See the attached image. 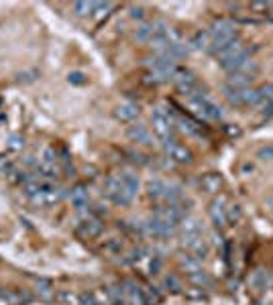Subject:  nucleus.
<instances>
[{
	"label": "nucleus",
	"instance_id": "6",
	"mask_svg": "<svg viewBox=\"0 0 273 305\" xmlns=\"http://www.w3.org/2000/svg\"><path fill=\"white\" fill-rule=\"evenodd\" d=\"M126 134H128V138H130L132 142H139V144H145V146H151V144H153L151 132H149L147 126H143V124H134V126H130Z\"/></svg>",
	"mask_w": 273,
	"mask_h": 305
},
{
	"label": "nucleus",
	"instance_id": "30",
	"mask_svg": "<svg viewBox=\"0 0 273 305\" xmlns=\"http://www.w3.org/2000/svg\"><path fill=\"white\" fill-rule=\"evenodd\" d=\"M165 285H167V287H174V291L180 289V281H178L176 277H167V279H165Z\"/></svg>",
	"mask_w": 273,
	"mask_h": 305
},
{
	"label": "nucleus",
	"instance_id": "8",
	"mask_svg": "<svg viewBox=\"0 0 273 305\" xmlns=\"http://www.w3.org/2000/svg\"><path fill=\"white\" fill-rule=\"evenodd\" d=\"M114 116L120 120V122H130L139 116V106L132 104V102H122L116 110H114Z\"/></svg>",
	"mask_w": 273,
	"mask_h": 305
},
{
	"label": "nucleus",
	"instance_id": "12",
	"mask_svg": "<svg viewBox=\"0 0 273 305\" xmlns=\"http://www.w3.org/2000/svg\"><path fill=\"white\" fill-rule=\"evenodd\" d=\"M29 301L27 295L17 293V291H0V305H23Z\"/></svg>",
	"mask_w": 273,
	"mask_h": 305
},
{
	"label": "nucleus",
	"instance_id": "16",
	"mask_svg": "<svg viewBox=\"0 0 273 305\" xmlns=\"http://www.w3.org/2000/svg\"><path fill=\"white\" fill-rule=\"evenodd\" d=\"M70 198H72V204H74L78 210H84V208L88 206V202H90V198H88V192H86L82 185H78L76 189H72Z\"/></svg>",
	"mask_w": 273,
	"mask_h": 305
},
{
	"label": "nucleus",
	"instance_id": "11",
	"mask_svg": "<svg viewBox=\"0 0 273 305\" xmlns=\"http://www.w3.org/2000/svg\"><path fill=\"white\" fill-rule=\"evenodd\" d=\"M147 194H149V198L155 200V202L165 200V196H167V183H163L161 179H151V181L147 183Z\"/></svg>",
	"mask_w": 273,
	"mask_h": 305
},
{
	"label": "nucleus",
	"instance_id": "32",
	"mask_svg": "<svg viewBox=\"0 0 273 305\" xmlns=\"http://www.w3.org/2000/svg\"><path fill=\"white\" fill-rule=\"evenodd\" d=\"M269 5L267 3H251V11H267Z\"/></svg>",
	"mask_w": 273,
	"mask_h": 305
},
{
	"label": "nucleus",
	"instance_id": "9",
	"mask_svg": "<svg viewBox=\"0 0 273 305\" xmlns=\"http://www.w3.org/2000/svg\"><path fill=\"white\" fill-rule=\"evenodd\" d=\"M78 232L86 238H96L100 232H102V222L98 218H88L84 220L80 226H78Z\"/></svg>",
	"mask_w": 273,
	"mask_h": 305
},
{
	"label": "nucleus",
	"instance_id": "23",
	"mask_svg": "<svg viewBox=\"0 0 273 305\" xmlns=\"http://www.w3.org/2000/svg\"><path fill=\"white\" fill-rule=\"evenodd\" d=\"M37 293H39V297L41 299H45V301H49V299H53V289H51V285L47 283V281H39V285H37Z\"/></svg>",
	"mask_w": 273,
	"mask_h": 305
},
{
	"label": "nucleus",
	"instance_id": "3",
	"mask_svg": "<svg viewBox=\"0 0 273 305\" xmlns=\"http://www.w3.org/2000/svg\"><path fill=\"white\" fill-rule=\"evenodd\" d=\"M226 98L234 106H257L259 104V92L251 88H230L226 86Z\"/></svg>",
	"mask_w": 273,
	"mask_h": 305
},
{
	"label": "nucleus",
	"instance_id": "1",
	"mask_svg": "<svg viewBox=\"0 0 273 305\" xmlns=\"http://www.w3.org/2000/svg\"><path fill=\"white\" fill-rule=\"evenodd\" d=\"M188 104L204 120H218V118H222V108L218 104H214L206 94H196V96L188 98Z\"/></svg>",
	"mask_w": 273,
	"mask_h": 305
},
{
	"label": "nucleus",
	"instance_id": "7",
	"mask_svg": "<svg viewBox=\"0 0 273 305\" xmlns=\"http://www.w3.org/2000/svg\"><path fill=\"white\" fill-rule=\"evenodd\" d=\"M210 218H212V222L218 226V228H222V226H226V208H224V198H218V200H214L212 204H210Z\"/></svg>",
	"mask_w": 273,
	"mask_h": 305
},
{
	"label": "nucleus",
	"instance_id": "28",
	"mask_svg": "<svg viewBox=\"0 0 273 305\" xmlns=\"http://www.w3.org/2000/svg\"><path fill=\"white\" fill-rule=\"evenodd\" d=\"M241 218V210H238V206H234V204H230L228 208H226V220H238Z\"/></svg>",
	"mask_w": 273,
	"mask_h": 305
},
{
	"label": "nucleus",
	"instance_id": "15",
	"mask_svg": "<svg viewBox=\"0 0 273 305\" xmlns=\"http://www.w3.org/2000/svg\"><path fill=\"white\" fill-rule=\"evenodd\" d=\"M202 187H204V192H206V194H216V192L222 187V179H220V175H216V173H208V175H204V177H202Z\"/></svg>",
	"mask_w": 273,
	"mask_h": 305
},
{
	"label": "nucleus",
	"instance_id": "17",
	"mask_svg": "<svg viewBox=\"0 0 273 305\" xmlns=\"http://www.w3.org/2000/svg\"><path fill=\"white\" fill-rule=\"evenodd\" d=\"M118 179H120V183L130 192V194H134L136 196V192H139V177L136 175H132V173H120V175H116Z\"/></svg>",
	"mask_w": 273,
	"mask_h": 305
},
{
	"label": "nucleus",
	"instance_id": "4",
	"mask_svg": "<svg viewBox=\"0 0 273 305\" xmlns=\"http://www.w3.org/2000/svg\"><path fill=\"white\" fill-rule=\"evenodd\" d=\"M174 82H176V88H178L184 96H188V98H192V96L200 94L198 80H196L190 71H186V69H178V71H176V75H174Z\"/></svg>",
	"mask_w": 273,
	"mask_h": 305
},
{
	"label": "nucleus",
	"instance_id": "13",
	"mask_svg": "<svg viewBox=\"0 0 273 305\" xmlns=\"http://www.w3.org/2000/svg\"><path fill=\"white\" fill-rule=\"evenodd\" d=\"M190 47L192 49H198V51H208L212 47V39H210V33L204 31V33H196L190 41Z\"/></svg>",
	"mask_w": 273,
	"mask_h": 305
},
{
	"label": "nucleus",
	"instance_id": "5",
	"mask_svg": "<svg viewBox=\"0 0 273 305\" xmlns=\"http://www.w3.org/2000/svg\"><path fill=\"white\" fill-rule=\"evenodd\" d=\"M163 146H165V150H167V155H169L172 161H176V163H180V165L192 163V150H190L188 146H184V144H180V142H176V140H169V142H165Z\"/></svg>",
	"mask_w": 273,
	"mask_h": 305
},
{
	"label": "nucleus",
	"instance_id": "25",
	"mask_svg": "<svg viewBox=\"0 0 273 305\" xmlns=\"http://www.w3.org/2000/svg\"><path fill=\"white\" fill-rule=\"evenodd\" d=\"M7 146H9V150H21V148L25 146V140H23V136L13 134V136L9 138V142H7Z\"/></svg>",
	"mask_w": 273,
	"mask_h": 305
},
{
	"label": "nucleus",
	"instance_id": "10",
	"mask_svg": "<svg viewBox=\"0 0 273 305\" xmlns=\"http://www.w3.org/2000/svg\"><path fill=\"white\" fill-rule=\"evenodd\" d=\"M174 230L176 228H169V226H165L163 222H159L155 218H151V220L145 222V232L151 234V236H169Z\"/></svg>",
	"mask_w": 273,
	"mask_h": 305
},
{
	"label": "nucleus",
	"instance_id": "19",
	"mask_svg": "<svg viewBox=\"0 0 273 305\" xmlns=\"http://www.w3.org/2000/svg\"><path fill=\"white\" fill-rule=\"evenodd\" d=\"M178 124H180V128L186 132V134H192V136H196V134H200V126L194 122V120H190V118H184V116H180L178 120H176Z\"/></svg>",
	"mask_w": 273,
	"mask_h": 305
},
{
	"label": "nucleus",
	"instance_id": "33",
	"mask_svg": "<svg viewBox=\"0 0 273 305\" xmlns=\"http://www.w3.org/2000/svg\"><path fill=\"white\" fill-rule=\"evenodd\" d=\"M249 171H253V165H249V163L243 165V173H249Z\"/></svg>",
	"mask_w": 273,
	"mask_h": 305
},
{
	"label": "nucleus",
	"instance_id": "31",
	"mask_svg": "<svg viewBox=\"0 0 273 305\" xmlns=\"http://www.w3.org/2000/svg\"><path fill=\"white\" fill-rule=\"evenodd\" d=\"M130 17H132V19H143V17H145V15H143V9H141V7L130 9Z\"/></svg>",
	"mask_w": 273,
	"mask_h": 305
},
{
	"label": "nucleus",
	"instance_id": "27",
	"mask_svg": "<svg viewBox=\"0 0 273 305\" xmlns=\"http://www.w3.org/2000/svg\"><path fill=\"white\" fill-rule=\"evenodd\" d=\"M257 159H261V161H271L273 159V146L269 144V146H261L259 150H257Z\"/></svg>",
	"mask_w": 273,
	"mask_h": 305
},
{
	"label": "nucleus",
	"instance_id": "29",
	"mask_svg": "<svg viewBox=\"0 0 273 305\" xmlns=\"http://www.w3.org/2000/svg\"><path fill=\"white\" fill-rule=\"evenodd\" d=\"M70 82L72 84H86V75L80 71H74V73H70Z\"/></svg>",
	"mask_w": 273,
	"mask_h": 305
},
{
	"label": "nucleus",
	"instance_id": "22",
	"mask_svg": "<svg viewBox=\"0 0 273 305\" xmlns=\"http://www.w3.org/2000/svg\"><path fill=\"white\" fill-rule=\"evenodd\" d=\"M74 11L78 17H86V15H92L96 11V3H76L74 5Z\"/></svg>",
	"mask_w": 273,
	"mask_h": 305
},
{
	"label": "nucleus",
	"instance_id": "34",
	"mask_svg": "<svg viewBox=\"0 0 273 305\" xmlns=\"http://www.w3.org/2000/svg\"><path fill=\"white\" fill-rule=\"evenodd\" d=\"M269 9H273V3H269Z\"/></svg>",
	"mask_w": 273,
	"mask_h": 305
},
{
	"label": "nucleus",
	"instance_id": "20",
	"mask_svg": "<svg viewBox=\"0 0 273 305\" xmlns=\"http://www.w3.org/2000/svg\"><path fill=\"white\" fill-rule=\"evenodd\" d=\"M182 266L186 269V273H198L200 271V258H196L194 254H190V256H184L182 258Z\"/></svg>",
	"mask_w": 273,
	"mask_h": 305
},
{
	"label": "nucleus",
	"instance_id": "26",
	"mask_svg": "<svg viewBox=\"0 0 273 305\" xmlns=\"http://www.w3.org/2000/svg\"><path fill=\"white\" fill-rule=\"evenodd\" d=\"M190 281L196 283V285H200V287H208V285H210V279L206 277V273H200V271H198V273H192V275H190Z\"/></svg>",
	"mask_w": 273,
	"mask_h": 305
},
{
	"label": "nucleus",
	"instance_id": "18",
	"mask_svg": "<svg viewBox=\"0 0 273 305\" xmlns=\"http://www.w3.org/2000/svg\"><path fill=\"white\" fill-rule=\"evenodd\" d=\"M182 230H184V236H202V224L198 220H194V218L184 220Z\"/></svg>",
	"mask_w": 273,
	"mask_h": 305
},
{
	"label": "nucleus",
	"instance_id": "14",
	"mask_svg": "<svg viewBox=\"0 0 273 305\" xmlns=\"http://www.w3.org/2000/svg\"><path fill=\"white\" fill-rule=\"evenodd\" d=\"M253 80H255V75H249V73H241V71L228 73V86L230 88H249V84Z\"/></svg>",
	"mask_w": 273,
	"mask_h": 305
},
{
	"label": "nucleus",
	"instance_id": "21",
	"mask_svg": "<svg viewBox=\"0 0 273 305\" xmlns=\"http://www.w3.org/2000/svg\"><path fill=\"white\" fill-rule=\"evenodd\" d=\"M251 285L257 291H265V287H267V275L263 271H255L253 277H251Z\"/></svg>",
	"mask_w": 273,
	"mask_h": 305
},
{
	"label": "nucleus",
	"instance_id": "24",
	"mask_svg": "<svg viewBox=\"0 0 273 305\" xmlns=\"http://www.w3.org/2000/svg\"><path fill=\"white\" fill-rule=\"evenodd\" d=\"M153 37V25H141L136 29V39L139 41H151Z\"/></svg>",
	"mask_w": 273,
	"mask_h": 305
},
{
	"label": "nucleus",
	"instance_id": "2",
	"mask_svg": "<svg viewBox=\"0 0 273 305\" xmlns=\"http://www.w3.org/2000/svg\"><path fill=\"white\" fill-rule=\"evenodd\" d=\"M151 118H153V132L157 134V138L165 144V142H169V140H174V126H172V118H169V114L163 110V108H153V114H151Z\"/></svg>",
	"mask_w": 273,
	"mask_h": 305
}]
</instances>
